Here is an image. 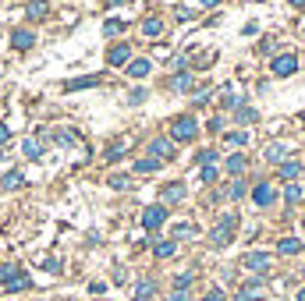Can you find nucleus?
I'll return each instance as SVG.
<instances>
[{"mask_svg":"<svg viewBox=\"0 0 305 301\" xmlns=\"http://www.w3.org/2000/svg\"><path fill=\"white\" fill-rule=\"evenodd\" d=\"M234 224H238V216H234V213H227L220 224L210 230V244H213V248H224V244H231V237H234Z\"/></svg>","mask_w":305,"mask_h":301,"instance_id":"obj_1","label":"nucleus"},{"mask_svg":"<svg viewBox=\"0 0 305 301\" xmlns=\"http://www.w3.org/2000/svg\"><path fill=\"white\" fill-rule=\"evenodd\" d=\"M195 135H199L195 117H177V121L170 124V139H174V142H192Z\"/></svg>","mask_w":305,"mask_h":301,"instance_id":"obj_2","label":"nucleus"},{"mask_svg":"<svg viewBox=\"0 0 305 301\" xmlns=\"http://www.w3.org/2000/svg\"><path fill=\"white\" fill-rule=\"evenodd\" d=\"M270 71H273L277 78H288V75H295V71H298V57H295V53H281V57H273Z\"/></svg>","mask_w":305,"mask_h":301,"instance_id":"obj_3","label":"nucleus"},{"mask_svg":"<svg viewBox=\"0 0 305 301\" xmlns=\"http://www.w3.org/2000/svg\"><path fill=\"white\" fill-rule=\"evenodd\" d=\"M167 224V206H149L146 213H142V227L146 230H156V227Z\"/></svg>","mask_w":305,"mask_h":301,"instance_id":"obj_4","label":"nucleus"},{"mask_svg":"<svg viewBox=\"0 0 305 301\" xmlns=\"http://www.w3.org/2000/svg\"><path fill=\"white\" fill-rule=\"evenodd\" d=\"M107 61H110V68H128V64H132V46H128V43H117V46L107 53Z\"/></svg>","mask_w":305,"mask_h":301,"instance_id":"obj_5","label":"nucleus"},{"mask_svg":"<svg viewBox=\"0 0 305 301\" xmlns=\"http://www.w3.org/2000/svg\"><path fill=\"white\" fill-rule=\"evenodd\" d=\"M11 46H14V50H32V46H36V32L14 29V32H11Z\"/></svg>","mask_w":305,"mask_h":301,"instance_id":"obj_6","label":"nucleus"},{"mask_svg":"<svg viewBox=\"0 0 305 301\" xmlns=\"http://www.w3.org/2000/svg\"><path fill=\"white\" fill-rule=\"evenodd\" d=\"M277 199V191H273V184H266V181H259L256 188H252V202L256 206H270Z\"/></svg>","mask_w":305,"mask_h":301,"instance_id":"obj_7","label":"nucleus"},{"mask_svg":"<svg viewBox=\"0 0 305 301\" xmlns=\"http://www.w3.org/2000/svg\"><path fill=\"white\" fill-rule=\"evenodd\" d=\"M46 14H50V4H46V0H29V4H25V18H29V21H43Z\"/></svg>","mask_w":305,"mask_h":301,"instance_id":"obj_8","label":"nucleus"},{"mask_svg":"<svg viewBox=\"0 0 305 301\" xmlns=\"http://www.w3.org/2000/svg\"><path fill=\"white\" fill-rule=\"evenodd\" d=\"M149 152H152V159H170V156H174V142H167V139H152Z\"/></svg>","mask_w":305,"mask_h":301,"instance_id":"obj_9","label":"nucleus"},{"mask_svg":"<svg viewBox=\"0 0 305 301\" xmlns=\"http://www.w3.org/2000/svg\"><path fill=\"white\" fill-rule=\"evenodd\" d=\"M245 266L256 269V273H266L270 269V255L266 252H252V255H245Z\"/></svg>","mask_w":305,"mask_h":301,"instance_id":"obj_10","label":"nucleus"},{"mask_svg":"<svg viewBox=\"0 0 305 301\" xmlns=\"http://www.w3.org/2000/svg\"><path fill=\"white\" fill-rule=\"evenodd\" d=\"M160 195H163V202H181L185 199V184L181 181H170V184H163Z\"/></svg>","mask_w":305,"mask_h":301,"instance_id":"obj_11","label":"nucleus"},{"mask_svg":"<svg viewBox=\"0 0 305 301\" xmlns=\"http://www.w3.org/2000/svg\"><path fill=\"white\" fill-rule=\"evenodd\" d=\"M124 71H128V75H132V78H146V75H149V71H152V64H149V61H146V57H139V61H132V64H128Z\"/></svg>","mask_w":305,"mask_h":301,"instance_id":"obj_12","label":"nucleus"},{"mask_svg":"<svg viewBox=\"0 0 305 301\" xmlns=\"http://www.w3.org/2000/svg\"><path fill=\"white\" fill-rule=\"evenodd\" d=\"M92 85H99V75H89V78H71V81H64V89H68V92H78V89H92Z\"/></svg>","mask_w":305,"mask_h":301,"instance_id":"obj_13","label":"nucleus"},{"mask_svg":"<svg viewBox=\"0 0 305 301\" xmlns=\"http://www.w3.org/2000/svg\"><path fill=\"white\" fill-rule=\"evenodd\" d=\"M266 159H270V163H284V159H288V146H284V142L266 146Z\"/></svg>","mask_w":305,"mask_h":301,"instance_id":"obj_14","label":"nucleus"},{"mask_svg":"<svg viewBox=\"0 0 305 301\" xmlns=\"http://www.w3.org/2000/svg\"><path fill=\"white\" fill-rule=\"evenodd\" d=\"M298 174H302V163H298V159H284V163H281V177H284V181H295Z\"/></svg>","mask_w":305,"mask_h":301,"instance_id":"obj_15","label":"nucleus"},{"mask_svg":"<svg viewBox=\"0 0 305 301\" xmlns=\"http://www.w3.org/2000/svg\"><path fill=\"white\" fill-rule=\"evenodd\" d=\"M21 184H25V177H21L18 170H11V174L0 177V188H4V191H14V188H21Z\"/></svg>","mask_w":305,"mask_h":301,"instance_id":"obj_16","label":"nucleus"},{"mask_svg":"<svg viewBox=\"0 0 305 301\" xmlns=\"http://www.w3.org/2000/svg\"><path fill=\"white\" fill-rule=\"evenodd\" d=\"M259 294H263V284H259V280H248V287H245V291H241L234 301H256Z\"/></svg>","mask_w":305,"mask_h":301,"instance_id":"obj_17","label":"nucleus"},{"mask_svg":"<svg viewBox=\"0 0 305 301\" xmlns=\"http://www.w3.org/2000/svg\"><path fill=\"white\" fill-rule=\"evenodd\" d=\"M277 252H281V255H298V252H302V241H298V237H284V241L277 244Z\"/></svg>","mask_w":305,"mask_h":301,"instance_id":"obj_18","label":"nucleus"},{"mask_svg":"<svg viewBox=\"0 0 305 301\" xmlns=\"http://www.w3.org/2000/svg\"><path fill=\"white\" fill-rule=\"evenodd\" d=\"M174 252H177L174 241H156V244H152V255H156V259H170Z\"/></svg>","mask_w":305,"mask_h":301,"instance_id":"obj_19","label":"nucleus"},{"mask_svg":"<svg viewBox=\"0 0 305 301\" xmlns=\"http://www.w3.org/2000/svg\"><path fill=\"white\" fill-rule=\"evenodd\" d=\"M170 89H177V92H188V89H192V75H188V71H177V75L170 78Z\"/></svg>","mask_w":305,"mask_h":301,"instance_id":"obj_20","label":"nucleus"},{"mask_svg":"<svg viewBox=\"0 0 305 301\" xmlns=\"http://www.w3.org/2000/svg\"><path fill=\"white\" fill-rule=\"evenodd\" d=\"M224 167H227V174H234V177H238L248 163H245V156H241V152H234V156H227V163H224Z\"/></svg>","mask_w":305,"mask_h":301,"instance_id":"obj_21","label":"nucleus"},{"mask_svg":"<svg viewBox=\"0 0 305 301\" xmlns=\"http://www.w3.org/2000/svg\"><path fill=\"white\" fill-rule=\"evenodd\" d=\"M152 294H156V284H152V280H142V284L135 287V301H149Z\"/></svg>","mask_w":305,"mask_h":301,"instance_id":"obj_22","label":"nucleus"},{"mask_svg":"<svg viewBox=\"0 0 305 301\" xmlns=\"http://www.w3.org/2000/svg\"><path fill=\"white\" fill-rule=\"evenodd\" d=\"M142 32H146L149 39H156V36L163 32V21H160V18H146V21H142Z\"/></svg>","mask_w":305,"mask_h":301,"instance_id":"obj_23","label":"nucleus"},{"mask_svg":"<svg viewBox=\"0 0 305 301\" xmlns=\"http://www.w3.org/2000/svg\"><path fill=\"white\" fill-rule=\"evenodd\" d=\"M21 152H25L29 159H39V156H43V146H39V142H32V139H25V142H21Z\"/></svg>","mask_w":305,"mask_h":301,"instance_id":"obj_24","label":"nucleus"},{"mask_svg":"<svg viewBox=\"0 0 305 301\" xmlns=\"http://www.w3.org/2000/svg\"><path fill=\"white\" fill-rule=\"evenodd\" d=\"M124 152H128V142H124V139H121V142H117V146H110V149H107V159H110V163H117V159H121V156H124Z\"/></svg>","mask_w":305,"mask_h":301,"instance_id":"obj_25","label":"nucleus"},{"mask_svg":"<svg viewBox=\"0 0 305 301\" xmlns=\"http://www.w3.org/2000/svg\"><path fill=\"white\" fill-rule=\"evenodd\" d=\"M25 287H32V280H29V273H18L11 284H7V291H25Z\"/></svg>","mask_w":305,"mask_h":301,"instance_id":"obj_26","label":"nucleus"},{"mask_svg":"<svg viewBox=\"0 0 305 301\" xmlns=\"http://www.w3.org/2000/svg\"><path fill=\"white\" fill-rule=\"evenodd\" d=\"M135 170H139V174H152V170H160V159H139V163H135Z\"/></svg>","mask_w":305,"mask_h":301,"instance_id":"obj_27","label":"nucleus"},{"mask_svg":"<svg viewBox=\"0 0 305 301\" xmlns=\"http://www.w3.org/2000/svg\"><path fill=\"white\" fill-rule=\"evenodd\" d=\"M234 117H238V121H241V124H252V121H256V117H259V114H256V110H252V106H238V114H234Z\"/></svg>","mask_w":305,"mask_h":301,"instance_id":"obj_28","label":"nucleus"},{"mask_svg":"<svg viewBox=\"0 0 305 301\" xmlns=\"http://www.w3.org/2000/svg\"><path fill=\"white\" fill-rule=\"evenodd\" d=\"M18 273H21V269H18V266H0V284H4V287H7V284H11V280H14V277H18Z\"/></svg>","mask_w":305,"mask_h":301,"instance_id":"obj_29","label":"nucleus"},{"mask_svg":"<svg viewBox=\"0 0 305 301\" xmlns=\"http://www.w3.org/2000/svg\"><path fill=\"white\" fill-rule=\"evenodd\" d=\"M195 163H202V167H213V163H217V149H202L199 156H195Z\"/></svg>","mask_w":305,"mask_h":301,"instance_id":"obj_30","label":"nucleus"},{"mask_svg":"<svg viewBox=\"0 0 305 301\" xmlns=\"http://www.w3.org/2000/svg\"><path fill=\"white\" fill-rule=\"evenodd\" d=\"M103 32L107 36H121L124 32V21H103Z\"/></svg>","mask_w":305,"mask_h":301,"instance_id":"obj_31","label":"nucleus"},{"mask_svg":"<svg viewBox=\"0 0 305 301\" xmlns=\"http://www.w3.org/2000/svg\"><path fill=\"white\" fill-rule=\"evenodd\" d=\"M284 199H288V202H298V199H302V188H298V184H288V188H284Z\"/></svg>","mask_w":305,"mask_h":301,"instance_id":"obj_32","label":"nucleus"},{"mask_svg":"<svg viewBox=\"0 0 305 301\" xmlns=\"http://www.w3.org/2000/svg\"><path fill=\"white\" fill-rule=\"evenodd\" d=\"M224 139H227L231 146H245V142H248V135H245V131H231V135H224Z\"/></svg>","mask_w":305,"mask_h":301,"instance_id":"obj_33","label":"nucleus"},{"mask_svg":"<svg viewBox=\"0 0 305 301\" xmlns=\"http://www.w3.org/2000/svg\"><path fill=\"white\" fill-rule=\"evenodd\" d=\"M192 234H195V227H192V224H177V227H174V237H192Z\"/></svg>","mask_w":305,"mask_h":301,"instance_id":"obj_34","label":"nucleus"},{"mask_svg":"<svg viewBox=\"0 0 305 301\" xmlns=\"http://www.w3.org/2000/svg\"><path fill=\"white\" fill-rule=\"evenodd\" d=\"M224 106H227V110L231 106H241V96H234V92L227 89V92H224Z\"/></svg>","mask_w":305,"mask_h":301,"instance_id":"obj_35","label":"nucleus"},{"mask_svg":"<svg viewBox=\"0 0 305 301\" xmlns=\"http://www.w3.org/2000/svg\"><path fill=\"white\" fill-rule=\"evenodd\" d=\"M199 177H202L206 184H213V181H217V167H202V174H199Z\"/></svg>","mask_w":305,"mask_h":301,"instance_id":"obj_36","label":"nucleus"},{"mask_svg":"<svg viewBox=\"0 0 305 301\" xmlns=\"http://www.w3.org/2000/svg\"><path fill=\"white\" fill-rule=\"evenodd\" d=\"M110 188H117V191L128 188V177H124V174H114V177H110Z\"/></svg>","mask_w":305,"mask_h":301,"instance_id":"obj_37","label":"nucleus"},{"mask_svg":"<svg viewBox=\"0 0 305 301\" xmlns=\"http://www.w3.org/2000/svg\"><path fill=\"white\" fill-rule=\"evenodd\" d=\"M188 284H192V273H181V277L174 280V287H177V291H188Z\"/></svg>","mask_w":305,"mask_h":301,"instance_id":"obj_38","label":"nucleus"},{"mask_svg":"<svg viewBox=\"0 0 305 301\" xmlns=\"http://www.w3.org/2000/svg\"><path fill=\"white\" fill-rule=\"evenodd\" d=\"M146 99V89H135V92H128V103H142Z\"/></svg>","mask_w":305,"mask_h":301,"instance_id":"obj_39","label":"nucleus"},{"mask_svg":"<svg viewBox=\"0 0 305 301\" xmlns=\"http://www.w3.org/2000/svg\"><path fill=\"white\" fill-rule=\"evenodd\" d=\"M241 195H245V184L234 181V184H231V199H241Z\"/></svg>","mask_w":305,"mask_h":301,"instance_id":"obj_40","label":"nucleus"},{"mask_svg":"<svg viewBox=\"0 0 305 301\" xmlns=\"http://www.w3.org/2000/svg\"><path fill=\"white\" fill-rule=\"evenodd\" d=\"M202 301H224V291L217 287V291H210V294H206V298H202Z\"/></svg>","mask_w":305,"mask_h":301,"instance_id":"obj_41","label":"nucleus"},{"mask_svg":"<svg viewBox=\"0 0 305 301\" xmlns=\"http://www.w3.org/2000/svg\"><path fill=\"white\" fill-rule=\"evenodd\" d=\"M170 301H188V291H174V294H170Z\"/></svg>","mask_w":305,"mask_h":301,"instance_id":"obj_42","label":"nucleus"},{"mask_svg":"<svg viewBox=\"0 0 305 301\" xmlns=\"http://www.w3.org/2000/svg\"><path fill=\"white\" fill-rule=\"evenodd\" d=\"M7 139H11V131H7V124H0V146H4Z\"/></svg>","mask_w":305,"mask_h":301,"instance_id":"obj_43","label":"nucleus"},{"mask_svg":"<svg viewBox=\"0 0 305 301\" xmlns=\"http://www.w3.org/2000/svg\"><path fill=\"white\" fill-rule=\"evenodd\" d=\"M199 4H202V7H217L220 0H199Z\"/></svg>","mask_w":305,"mask_h":301,"instance_id":"obj_44","label":"nucleus"},{"mask_svg":"<svg viewBox=\"0 0 305 301\" xmlns=\"http://www.w3.org/2000/svg\"><path fill=\"white\" fill-rule=\"evenodd\" d=\"M291 7H305V0H291Z\"/></svg>","mask_w":305,"mask_h":301,"instance_id":"obj_45","label":"nucleus"},{"mask_svg":"<svg viewBox=\"0 0 305 301\" xmlns=\"http://www.w3.org/2000/svg\"><path fill=\"white\" fill-rule=\"evenodd\" d=\"M298 301H305V287H302V291H298Z\"/></svg>","mask_w":305,"mask_h":301,"instance_id":"obj_46","label":"nucleus"},{"mask_svg":"<svg viewBox=\"0 0 305 301\" xmlns=\"http://www.w3.org/2000/svg\"><path fill=\"white\" fill-rule=\"evenodd\" d=\"M107 4H110V7H114V4H124V0H107Z\"/></svg>","mask_w":305,"mask_h":301,"instance_id":"obj_47","label":"nucleus"},{"mask_svg":"<svg viewBox=\"0 0 305 301\" xmlns=\"http://www.w3.org/2000/svg\"><path fill=\"white\" fill-rule=\"evenodd\" d=\"M302 121H305V110H302Z\"/></svg>","mask_w":305,"mask_h":301,"instance_id":"obj_48","label":"nucleus"}]
</instances>
